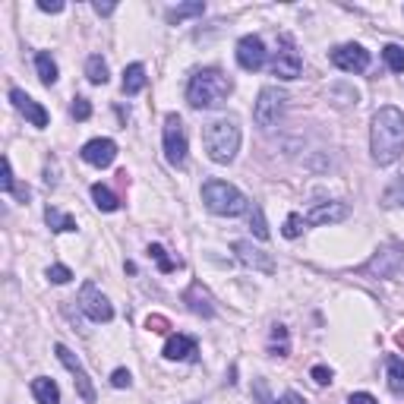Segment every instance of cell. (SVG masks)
Wrapping results in <instances>:
<instances>
[{"mask_svg": "<svg viewBox=\"0 0 404 404\" xmlns=\"http://www.w3.org/2000/svg\"><path fill=\"white\" fill-rule=\"evenodd\" d=\"M370 152L379 168L392 165L404 155V114L398 108L376 111L373 127H370Z\"/></svg>", "mask_w": 404, "mask_h": 404, "instance_id": "obj_1", "label": "cell"}, {"mask_svg": "<svg viewBox=\"0 0 404 404\" xmlns=\"http://www.w3.org/2000/svg\"><path fill=\"white\" fill-rule=\"evenodd\" d=\"M231 89H234L231 76L221 73L218 67H205V70H199V73H193V79H190L187 101L196 111H209V108L221 105V101L231 95Z\"/></svg>", "mask_w": 404, "mask_h": 404, "instance_id": "obj_2", "label": "cell"}, {"mask_svg": "<svg viewBox=\"0 0 404 404\" xmlns=\"http://www.w3.org/2000/svg\"><path fill=\"white\" fill-rule=\"evenodd\" d=\"M240 149V123L234 117H218L205 127V152L215 165H228L234 161Z\"/></svg>", "mask_w": 404, "mask_h": 404, "instance_id": "obj_3", "label": "cell"}, {"mask_svg": "<svg viewBox=\"0 0 404 404\" xmlns=\"http://www.w3.org/2000/svg\"><path fill=\"white\" fill-rule=\"evenodd\" d=\"M202 202L205 209L215 212V215H225V218H237L247 212V196L240 193L234 183H225V180H205L202 183Z\"/></svg>", "mask_w": 404, "mask_h": 404, "instance_id": "obj_4", "label": "cell"}, {"mask_svg": "<svg viewBox=\"0 0 404 404\" xmlns=\"http://www.w3.org/2000/svg\"><path fill=\"white\" fill-rule=\"evenodd\" d=\"M300 51L297 45H294L291 35H281L278 38V51L272 54V73L278 76V79H297L300 76Z\"/></svg>", "mask_w": 404, "mask_h": 404, "instance_id": "obj_5", "label": "cell"}, {"mask_svg": "<svg viewBox=\"0 0 404 404\" xmlns=\"http://www.w3.org/2000/svg\"><path fill=\"white\" fill-rule=\"evenodd\" d=\"M285 92L272 89V85H265V89L259 92V98H256V108H253V117L256 123H259L262 130H269L278 123V117H281V111H285Z\"/></svg>", "mask_w": 404, "mask_h": 404, "instance_id": "obj_6", "label": "cell"}, {"mask_svg": "<svg viewBox=\"0 0 404 404\" xmlns=\"http://www.w3.org/2000/svg\"><path fill=\"white\" fill-rule=\"evenodd\" d=\"M165 155L174 168H180L187 161V130H183V120L177 114H168L165 117Z\"/></svg>", "mask_w": 404, "mask_h": 404, "instance_id": "obj_7", "label": "cell"}, {"mask_svg": "<svg viewBox=\"0 0 404 404\" xmlns=\"http://www.w3.org/2000/svg\"><path fill=\"white\" fill-rule=\"evenodd\" d=\"M79 310H83L92 322H111L114 319L111 300L98 291L95 281H85V285H83V291H79Z\"/></svg>", "mask_w": 404, "mask_h": 404, "instance_id": "obj_8", "label": "cell"}, {"mask_svg": "<svg viewBox=\"0 0 404 404\" xmlns=\"http://www.w3.org/2000/svg\"><path fill=\"white\" fill-rule=\"evenodd\" d=\"M401 269H404V247H401V243H392V247L379 250V253H376L373 259L363 265V272L379 275V278H395Z\"/></svg>", "mask_w": 404, "mask_h": 404, "instance_id": "obj_9", "label": "cell"}, {"mask_svg": "<svg viewBox=\"0 0 404 404\" xmlns=\"http://www.w3.org/2000/svg\"><path fill=\"white\" fill-rule=\"evenodd\" d=\"M54 351H57V360H60V363H63V367L73 373V382H76V389H79V395H83V401L92 404V401H95V385H92L89 373L83 370V363L73 357V351H70L67 345H57Z\"/></svg>", "mask_w": 404, "mask_h": 404, "instance_id": "obj_10", "label": "cell"}, {"mask_svg": "<svg viewBox=\"0 0 404 404\" xmlns=\"http://www.w3.org/2000/svg\"><path fill=\"white\" fill-rule=\"evenodd\" d=\"M265 45H262V38L259 35H243L237 41V63L247 73H256V70H262L265 67Z\"/></svg>", "mask_w": 404, "mask_h": 404, "instance_id": "obj_11", "label": "cell"}, {"mask_svg": "<svg viewBox=\"0 0 404 404\" xmlns=\"http://www.w3.org/2000/svg\"><path fill=\"white\" fill-rule=\"evenodd\" d=\"M332 63L345 73H363L370 67V51L360 45H338L332 51Z\"/></svg>", "mask_w": 404, "mask_h": 404, "instance_id": "obj_12", "label": "cell"}, {"mask_svg": "<svg viewBox=\"0 0 404 404\" xmlns=\"http://www.w3.org/2000/svg\"><path fill=\"white\" fill-rule=\"evenodd\" d=\"M10 101H13V108L23 114L26 120H29L32 127H38V130L48 127V111L38 105V101H32V98L26 95L23 89H10Z\"/></svg>", "mask_w": 404, "mask_h": 404, "instance_id": "obj_13", "label": "cell"}, {"mask_svg": "<svg viewBox=\"0 0 404 404\" xmlns=\"http://www.w3.org/2000/svg\"><path fill=\"white\" fill-rule=\"evenodd\" d=\"M234 253H237V259L243 262V265H250V269H256V272L275 275V269H278L272 256H265L262 250H256L253 243H247V240H237V243H234Z\"/></svg>", "mask_w": 404, "mask_h": 404, "instance_id": "obj_14", "label": "cell"}, {"mask_svg": "<svg viewBox=\"0 0 404 404\" xmlns=\"http://www.w3.org/2000/svg\"><path fill=\"white\" fill-rule=\"evenodd\" d=\"M117 158V145L114 139H92L83 145V161H89L92 168H108Z\"/></svg>", "mask_w": 404, "mask_h": 404, "instance_id": "obj_15", "label": "cell"}, {"mask_svg": "<svg viewBox=\"0 0 404 404\" xmlns=\"http://www.w3.org/2000/svg\"><path fill=\"white\" fill-rule=\"evenodd\" d=\"M347 215H351V209L345 202H319L310 209L307 225H335V221H345Z\"/></svg>", "mask_w": 404, "mask_h": 404, "instance_id": "obj_16", "label": "cell"}, {"mask_svg": "<svg viewBox=\"0 0 404 404\" xmlns=\"http://www.w3.org/2000/svg\"><path fill=\"white\" fill-rule=\"evenodd\" d=\"M183 303L190 307V313H196V316H215V303H212V294L205 291V287L199 285V281H193V285L187 287V294H183Z\"/></svg>", "mask_w": 404, "mask_h": 404, "instance_id": "obj_17", "label": "cell"}, {"mask_svg": "<svg viewBox=\"0 0 404 404\" xmlns=\"http://www.w3.org/2000/svg\"><path fill=\"white\" fill-rule=\"evenodd\" d=\"M196 354V341L190 335H171L165 345V357L168 360H190Z\"/></svg>", "mask_w": 404, "mask_h": 404, "instance_id": "obj_18", "label": "cell"}, {"mask_svg": "<svg viewBox=\"0 0 404 404\" xmlns=\"http://www.w3.org/2000/svg\"><path fill=\"white\" fill-rule=\"evenodd\" d=\"M32 395H35L38 404H60L57 382L48 379V376H38V379H32Z\"/></svg>", "mask_w": 404, "mask_h": 404, "instance_id": "obj_19", "label": "cell"}, {"mask_svg": "<svg viewBox=\"0 0 404 404\" xmlns=\"http://www.w3.org/2000/svg\"><path fill=\"white\" fill-rule=\"evenodd\" d=\"M120 89H123V95H139V92L145 89V67L143 63H130V67L123 70Z\"/></svg>", "mask_w": 404, "mask_h": 404, "instance_id": "obj_20", "label": "cell"}, {"mask_svg": "<svg viewBox=\"0 0 404 404\" xmlns=\"http://www.w3.org/2000/svg\"><path fill=\"white\" fill-rule=\"evenodd\" d=\"M35 70H38V79H41L45 85L57 83V63L51 60V54H48V51H38L35 54Z\"/></svg>", "mask_w": 404, "mask_h": 404, "instance_id": "obj_21", "label": "cell"}, {"mask_svg": "<svg viewBox=\"0 0 404 404\" xmlns=\"http://www.w3.org/2000/svg\"><path fill=\"white\" fill-rule=\"evenodd\" d=\"M379 202L385 209H404V177H395L385 187V193L379 196Z\"/></svg>", "mask_w": 404, "mask_h": 404, "instance_id": "obj_22", "label": "cell"}, {"mask_svg": "<svg viewBox=\"0 0 404 404\" xmlns=\"http://www.w3.org/2000/svg\"><path fill=\"white\" fill-rule=\"evenodd\" d=\"M385 370H389V389L395 392V395H404V360L389 357L385 360Z\"/></svg>", "mask_w": 404, "mask_h": 404, "instance_id": "obj_23", "label": "cell"}, {"mask_svg": "<svg viewBox=\"0 0 404 404\" xmlns=\"http://www.w3.org/2000/svg\"><path fill=\"white\" fill-rule=\"evenodd\" d=\"M45 221H48V228H51V231H57V234L76 231V218L63 215V212H60V209H54V205L45 212Z\"/></svg>", "mask_w": 404, "mask_h": 404, "instance_id": "obj_24", "label": "cell"}, {"mask_svg": "<svg viewBox=\"0 0 404 404\" xmlns=\"http://www.w3.org/2000/svg\"><path fill=\"white\" fill-rule=\"evenodd\" d=\"M205 13V3H199V0H193V3H180V7L168 10V23L177 26L183 23V19H190V16H202Z\"/></svg>", "mask_w": 404, "mask_h": 404, "instance_id": "obj_25", "label": "cell"}, {"mask_svg": "<svg viewBox=\"0 0 404 404\" xmlns=\"http://www.w3.org/2000/svg\"><path fill=\"white\" fill-rule=\"evenodd\" d=\"M85 76H89L92 85H105L108 83V63L98 54H92L89 60H85Z\"/></svg>", "mask_w": 404, "mask_h": 404, "instance_id": "obj_26", "label": "cell"}, {"mask_svg": "<svg viewBox=\"0 0 404 404\" xmlns=\"http://www.w3.org/2000/svg\"><path fill=\"white\" fill-rule=\"evenodd\" d=\"M92 199H95V205L101 212H117L120 209V199L108 187H101V183H95V187H92Z\"/></svg>", "mask_w": 404, "mask_h": 404, "instance_id": "obj_27", "label": "cell"}, {"mask_svg": "<svg viewBox=\"0 0 404 404\" xmlns=\"http://www.w3.org/2000/svg\"><path fill=\"white\" fill-rule=\"evenodd\" d=\"M382 57H385L392 73H404V48L401 45H385L382 48Z\"/></svg>", "mask_w": 404, "mask_h": 404, "instance_id": "obj_28", "label": "cell"}, {"mask_svg": "<svg viewBox=\"0 0 404 404\" xmlns=\"http://www.w3.org/2000/svg\"><path fill=\"white\" fill-rule=\"evenodd\" d=\"M272 351H275L278 357H287V329L285 325H275V329H272Z\"/></svg>", "mask_w": 404, "mask_h": 404, "instance_id": "obj_29", "label": "cell"}, {"mask_svg": "<svg viewBox=\"0 0 404 404\" xmlns=\"http://www.w3.org/2000/svg\"><path fill=\"white\" fill-rule=\"evenodd\" d=\"M250 228H253V234L259 240H269V228H265V218H262L259 205H253V212H250Z\"/></svg>", "mask_w": 404, "mask_h": 404, "instance_id": "obj_30", "label": "cell"}, {"mask_svg": "<svg viewBox=\"0 0 404 404\" xmlns=\"http://www.w3.org/2000/svg\"><path fill=\"white\" fill-rule=\"evenodd\" d=\"M149 256L158 262V269H161V272H174V269H177V262L168 259L165 247H158V243H152V247H149Z\"/></svg>", "mask_w": 404, "mask_h": 404, "instance_id": "obj_31", "label": "cell"}, {"mask_svg": "<svg viewBox=\"0 0 404 404\" xmlns=\"http://www.w3.org/2000/svg\"><path fill=\"white\" fill-rule=\"evenodd\" d=\"M0 190L3 193H13L16 183H13V165H10V158H3L0 161Z\"/></svg>", "mask_w": 404, "mask_h": 404, "instance_id": "obj_32", "label": "cell"}, {"mask_svg": "<svg viewBox=\"0 0 404 404\" xmlns=\"http://www.w3.org/2000/svg\"><path fill=\"white\" fill-rule=\"evenodd\" d=\"M281 234H285L287 240H294V237H300L303 234V218L294 212V215H287V221H285V228H281Z\"/></svg>", "mask_w": 404, "mask_h": 404, "instance_id": "obj_33", "label": "cell"}, {"mask_svg": "<svg viewBox=\"0 0 404 404\" xmlns=\"http://www.w3.org/2000/svg\"><path fill=\"white\" fill-rule=\"evenodd\" d=\"M70 114H73L76 120H89V117H92L89 98H73V105H70Z\"/></svg>", "mask_w": 404, "mask_h": 404, "instance_id": "obj_34", "label": "cell"}, {"mask_svg": "<svg viewBox=\"0 0 404 404\" xmlns=\"http://www.w3.org/2000/svg\"><path fill=\"white\" fill-rule=\"evenodd\" d=\"M48 278H51L54 285H67L70 278H73V272H70L67 265H51V269H48Z\"/></svg>", "mask_w": 404, "mask_h": 404, "instance_id": "obj_35", "label": "cell"}, {"mask_svg": "<svg viewBox=\"0 0 404 404\" xmlns=\"http://www.w3.org/2000/svg\"><path fill=\"white\" fill-rule=\"evenodd\" d=\"M111 385H114V389H130V385H133V376H130V370H114Z\"/></svg>", "mask_w": 404, "mask_h": 404, "instance_id": "obj_36", "label": "cell"}, {"mask_svg": "<svg viewBox=\"0 0 404 404\" xmlns=\"http://www.w3.org/2000/svg\"><path fill=\"white\" fill-rule=\"evenodd\" d=\"M253 398H256V404H275V401H272V395H269V385H265V379H259L253 385Z\"/></svg>", "mask_w": 404, "mask_h": 404, "instance_id": "obj_37", "label": "cell"}, {"mask_svg": "<svg viewBox=\"0 0 404 404\" xmlns=\"http://www.w3.org/2000/svg\"><path fill=\"white\" fill-rule=\"evenodd\" d=\"M145 329L149 332H168L171 329V322H168L165 316H149V319H145Z\"/></svg>", "mask_w": 404, "mask_h": 404, "instance_id": "obj_38", "label": "cell"}, {"mask_svg": "<svg viewBox=\"0 0 404 404\" xmlns=\"http://www.w3.org/2000/svg\"><path fill=\"white\" fill-rule=\"evenodd\" d=\"M310 376H313L316 385H329V382H332V370L329 367H313V373H310Z\"/></svg>", "mask_w": 404, "mask_h": 404, "instance_id": "obj_39", "label": "cell"}, {"mask_svg": "<svg viewBox=\"0 0 404 404\" xmlns=\"http://www.w3.org/2000/svg\"><path fill=\"white\" fill-rule=\"evenodd\" d=\"M347 404H379L373 395H367V392H354L351 398H347Z\"/></svg>", "mask_w": 404, "mask_h": 404, "instance_id": "obj_40", "label": "cell"}, {"mask_svg": "<svg viewBox=\"0 0 404 404\" xmlns=\"http://www.w3.org/2000/svg\"><path fill=\"white\" fill-rule=\"evenodd\" d=\"M38 10H41V13H60V10H63V3H60V0H41V3H38Z\"/></svg>", "mask_w": 404, "mask_h": 404, "instance_id": "obj_41", "label": "cell"}, {"mask_svg": "<svg viewBox=\"0 0 404 404\" xmlns=\"http://www.w3.org/2000/svg\"><path fill=\"white\" fill-rule=\"evenodd\" d=\"M114 10H117V7H114V3H101V0H98V3H95V13H98V16H111Z\"/></svg>", "mask_w": 404, "mask_h": 404, "instance_id": "obj_42", "label": "cell"}, {"mask_svg": "<svg viewBox=\"0 0 404 404\" xmlns=\"http://www.w3.org/2000/svg\"><path fill=\"white\" fill-rule=\"evenodd\" d=\"M285 401H287V404H307V401H303L300 395H294V392H287V395H285Z\"/></svg>", "mask_w": 404, "mask_h": 404, "instance_id": "obj_43", "label": "cell"}, {"mask_svg": "<svg viewBox=\"0 0 404 404\" xmlns=\"http://www.w3.org/2000/svg\"><path fill=\"white\" fill-rule=\"evenodd\" d=\"M398 345H401V347H404V332H401V335H398Z\"/></svg>", "mask_w": 404, "mask_h": 404, "instance_id": "obj_44", "label": "cell"}, {"mask_svg": "<svg viewBox=\"0 0 404 404\" xmlns=\"http://www.w3.org/2000/svg\"><path fill=\"white\" fill-rule=\"evenodd\" d=\"M190 404H199V401H190Z\"/></svg>", "mask_w": 404, "mask_h": 404, "instance_id": "obj_45", "label": "cell"}]
</instances>
